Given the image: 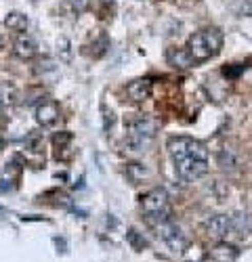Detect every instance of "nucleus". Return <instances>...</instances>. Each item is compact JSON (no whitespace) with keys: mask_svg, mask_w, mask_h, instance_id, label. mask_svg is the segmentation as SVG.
<instances>
[{"mask_svg":"<svg viewBox=\"0 0 252 262\" xmlns=\"http://www.w3.org/2000/svg\"><path fill=\"white\" fill-rule=\"evenodd\" d=\"M154 137H156V122L152 118L139 116L129 122V133H126L124 145L131 151H145L154 141Z\"/></svg>","mask_w":252,"mask_h":262,"instance_id":"7ed1b4c3","label":"nucleus"},{"mask_svg":"<svg viewBox=\"0 0 252 262\" xmlns=\"http://www.w3.org/2000/svg\"><path fill=\"white\" fill-rule=\"evenodd\" d=\"M0 49H3V36H0Z\"/></svg>","mask_w":252,"mask_h":262,"instance_id":"aec40b11","label":"nucleus"},{"mask_svg":"<svg viewBox=\"0 0 252 262\" xmlns=\"http://www.w3.org/2000/svg\"><path fill=\"white\" fill-rule=\"evenodd\" d=\"M61 118V109L55 101H42L36 107V122L42 128H53Z\"/></svg>","mask_w":252,"mask_h":262,"instance_id":"6e6552de","label":"nucleus"},{"mask_svg":"<svg viewBox=\"0 0 252 262\" xmlns=\"http://www.w3.org/2000/svg\"><path fill=\"white\" fill-rule=\"evenodd\" d=\"M208 258H210V262H236L240 258V250L234 244L219 242L217 246L210 248Z\"/></svg>","mask_w":252,"mask_h":262,"instance_id":"1a4fd4ad","label":"nucleus"},{"mask_svg":"<svg viewBox=\"0 0 252 262\" xmlns=\"http://www.w3.org/2000/svg\"><path fill=\"white\" fill-rule=\"evenodd\" d=\"M13 53L19 57V59H32L36 55V42L30 38V36H19L13 45Z\"/></svg>","mask_w":252,"mask_h":262,"instance_id":"f8f14e48","label":"nucleus"},{"mask_svg":"<svg viewBox=\"0 0 252 262\" xmlns=\"http://www.w3.org/2000/svg\"><path fill=\"white\" fill-rule=\"evenodd\" d=\"M110 49V40L105 34H99L95 40H93V57H103L105 51Z\"/></svg>","mask_w":252,"mask_h":262,"instance_id":"4468645a","label":"nucleus"},{"mask_svg":"<svg viewBox=\"0 0 252 262\" xmlns=\"http://www.w3.org/2000/svg\"><path fill=\"white\" fill-rule=\"evenodd\" d=\"M0 118H3V99H0Z\"/></svg>","mask_w":252,"mask_h":262,"instance_id":"6ab92c4d","label":"nucleus"},{"mask_svg":"<svg viewBox=\"0 0 252 262\" xmlns=\"http://www.w3.org/2000/svg\"><path fill=\"white\" fill-rule=\"evenodd\" d=\"M166 61H168V65H173L177 70H189V68H194V63H196L192 59V55L187 53V49H168Z\"/></svg>","mask_w":252,"mask_h":262,"instance_id":"9b49d317","label":"nucleus"},{"mask_svg":"<svg viewBox=\"0 0 252 262\" xmlns=\"http://www.w3.org/2000/svg\"><path fill=\"white\" fill-rule=\"evenodd\" d=\"M206 233L208 237L217 239V242H225L227 235L234 233V216H227V214L210 216L206 221Z\"/></svg>","mask_w":252,"mask_h":262,"instance_id":"0eeeda50","label":"nucleus"},{"mask_svg":"<svg viewBox=\"0 0 252 262\" xmlns=\"http://www.w3.org/2000/svg\"><path fill=\"white\" fill-rule=\"evenodd\" d=\"M68 5L76 11V13H84L89 9V5H91V0H68Z\"/></svg>","mask_w":252,"mask_h":262,"instance_id":"f3484780","label":"nucleus"},{"mask_svg":"<svg viewBox=\"0 0 252 262\" xmlns=\"http://www.w3.org/2000/svg\"><path fill=\"white\" fill-rule=\"evenodd\" d=\"M26 147L30 151H40V147H42V135L40 133H30V137L26 139Z\"/></svg>","mask_w":252,"mask_h":262,"instance_id":"dca6fc26","label":"nucleus"},{"mask_svg":"<svg viewBox=\"0 0 252 262\" xmlns=\"http://www.w3.org/2000/svg\"><path fill=\"white\" fill-rule=\"evenodd\" d=\"M0 149H3V139H0Z\"/></svg>","mask_w":252,"mask_h":262,"instance_id":"412c9836","label":"nucleus"},{"mask_svg":"<svg viewBox=\"0 0 252 262\" xmlns=\"http://www.w3.org/2000/svg\"><path fill=\"white\" fill-rule=\"evenodd\" d=\"M70 143H72V135L68 133V130H61V133H57V135L53 137V145H55V149H57V156H59V151H63Z\"/></svg>","mask_w":252,"mask_h":262,"instance_id":"2eb2a0df","label":"nucleus"},{"mask_svg":"<svg viewBox=\"0 0 252 262\" xmlns=\"http://www.w3.org/2000/svg\"><path fill=\"white\" fill-rule=\"evenodd\" d=\"M112 126H114V112H112V109H110V112L105 109V130H110Z\"/></svg>","mask_w":252,"mask_h":262,"instance_id":"a211bd4d","label":"nucleus"},{"mask_svg":"<svg viewBox=\"0 0 252 262\" xmlns=\"http://www.w3.org/2000/svg\"><path fill=\"white\" fill-rule=\"evenodd\" d=\"M221 47H223V34L217 28L196 32L187 40V53L192 55L196 63H204L208 59L217 57L221 53Z\"/></svg>","mask_w":252,"mask_h":262,"instance_id":"f257e3e1","label":"nucleus"},{"mask_svg":"<svg viewBox=\"0 0 252 262\" xmlns=\"http://www.w3.org/2000/svg\"><path fill=\"white\" fill-rule=\"evenodd\" d=\"M166 149L171 154L173 162L175 160H181L185 156H202V158H208V149L202 141L198 139H192V137H171L166 143Z\"/></svg>","mask_w":252,"mask_h":262,"instance_id":"39448f33","label":"nucleus"},{"mask_svg":"<svg viewBox=\"0 0 252 262\" xmlns=\"http://www.w3.org/2000/svg\"><path fill=\"white\" fill-rule=\"evenodd\" d=\"M5 26L11 30V32H26L28 30V17L24 13H9L7 19H5Z\"/></svg>","mask_w":252,"mask_h":262,"instance_id":"ddd939ff","label":"nucleus"},{"mask_svg":"<svg viewBox=\"0 0 252 262\" xmlns=\"http://www.w3.org/2000/svg\"><path fill=\"white\" fill-rule=\"evenodd\" d=\"M126 95H129V99L133 103H143L152 97V82L150 80H133L129 86H126Z\"/></svg>","mask_w":252,"mask_h":262,"instance_id":"9d476101","label":"nucleus"},{"mask_svg":"<svg viewBox=\"0 0 252 262\" xmlns=\"http://www.w3.org/2000/svg\"><path fill=\"white\" fill-rule=\"evenodd\" d=\"M175 170L177 177L185 183H192L202 179L204 174L208 172V158L202 156H185L181 160H175Z\"/></svg>","mask_w":252,"mask_h":262,"instance_id":"423d86ee","label":"nucleus"},{"mask_svg":"<svg viewBox=\"0 0 252 262\" xmlns=\"http://www.w3.org/2000/svg\"><path fill=\"white\" fill-rule=\"evenodd\" d=\"M141 210L147 216L150 223H162L171 218V195L166 193V189L156 187L152 191H147L141 198Z\"/></svg>","mask_w":252,"mask_h":262,"instance_id":"f03ea898","label":"nucleus"},{"mask_svg":"<svg viewBox=\"0 0 252 262\" xmlns=\"http://www.w3.org/2000/svg\"><path fill=\"white\" fill-rule=\"evenodd\" d=\"M154 229H156L158 237L162 239V244L171 250L173 254H183L187 250V239H185L181 227L177 223H173V218L162 221V223H156Z\"/></svg>","mask_w":252,"mask_h":262,"instance_id":"20e7f679","label":"nucleus"}]
</instances>
